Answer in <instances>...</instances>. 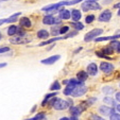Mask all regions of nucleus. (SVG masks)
Here are the masks:
<instances>
[{
    "mask_svg": "<svg viewBox=\"0 0 120 120\" xmlns=\"http://www.w3.org/2000/svg\"><path fill=\"white\" fill-rule=\"evenodd\" d=\"M52 106L56 111H63V109H66L67 107L72 106V100L69 99L66 101V100H63V99H56Z\"/></svg>",
    "mask_w": 120,
    "mask_h": 120,
    "instance_id": "obj_1",
    "label": "nucleus"
},
{
    "mask_svg": "<svg viewBox=\"0 0 120 120\" xmlns=\"http://www.w3.org/2000/svg\"><path fill=\"white\" fill-rule=\"evenodd\" d=\"M69 31V28L67 27V26H64V27H62L61 29H60V34H65L66 32Z\"/></svg>",
    "mask_w": 120,
    "mask_h": 120,
    "instance_id": "obj_33",
    "label": "nucleus"
},
{
    "mask_svg": "<svg viewBox=\"0 0 120 120\" xmlns=\"http://www.w3.org/2000/svg\"><path fill=\"white\" fill-rule=\"evenodd\" d=\"M91 120H105L98 115H91Z\"/></svg>",
    "mask_w": 120,
    "mask_h": 120,
    "instance_id": "obj_36",
    "label": "nucleus"
},
{
    "mask_svg": "<svg viewBox=\"0 0 120 120\" xmlns=\"http://www.w3.org/2000/svg\"><path fill=\"white\" fill-rule=\"evenodd\" d=\"M7 66V63H0V68H3Z\"/></svg>",
    "mask_w": 120,
    "mask_h": 120,
    "instance_id": "obj_39",
    "label": "nucleus"
},
{
    "mask_svg": "<svg viewBox=\"0 0 120 120\" xmlns=\"http://www.w3.org/2000/svg\"><path fill=\"white\" fill-rule=\"evenodd\" d=\"M100 69H101L103 72H105V73H111L112 71H114L115 67H114V65L113 64H111V63L102 62V63L100 64Z\"/></svg>",
    "mask_w": 120,
    "mask_h": 120,
    "instance_id": "obj_6",
    "label": "nucleus"
},
{
    "mask_svg": "<svg viewBox=\"0 0 120 120\" xmlns=\"http://www.w3.org/2000/svg\"><path fill=\"white\" fill-rule=\"evenodd\" d=\"M71 26H72V27H75V30H83V28H84V26H83V23H81V22H79V21H78V22H72L71 23Z\"/></svg>",
    "mask_w": 120,
    "mask_h": 120,
    "instance_id": "obj_31",
    "label": "nucleus"
},
{
    "mask_svg": "<svg viewBox=\"0 0 120 120\" xmlns=\"http://www.w3.org/2000/svg\"><path fill=\"white\" fill-rule=\"evenodd\" d=\"M82 9L85 12L87 11H95V10H101V5L98 4L96 1H90V0H87L85 2L82 3Z\"/></svg>",
    "mask_w": 120,
    "mask_h": 120,
    "instance_id": "obj_2",
    "label": "nucleus"
},
{
    "mask_svg": "<svg viewBox=\"0 0 120 120\" xmlns=\"http://www.w3.org/2000/svg\"><path fill=\"white\" fill-rule=\"evenodd\" d=\"M111 18H112V12L109 11V10H105V11H103L99 15V20L100 21H104V22H106V21L111 20Z\"/></svg>",
    "mask_w": 120,
    "mask_h": 120,
    "instance_id": "obj_7",
    "label": "nucleus"
},
{
    "mask_svg": "<svg viewBox=\"0 0 120 120\" xmlns=\"http://www.w3.org/2000/svg\"><path fill=\"white\" fill-rule=\"evenodd\" d=\"M87 78H88V75H87L86 71L81 70V71H79V72L77 73V80L79 82H81V83H83V82L86 81Z\"/></svg>",
    "mask_w": 120,
    "mask_h": 120,
    "instance_id": "obj_11",
    "label": "nucleus"
},
{
    "mask_svg": "<svg viewBox=\"0 0 120 120\" xmlns=\"http://www.w3.org/2000/svg\"><path fill=\"white\" fill-rule=\"evenodd\" d=\"M99 112L102 114V115H104V116H111V115H113V114L115 113V109H112V107H109V106L103 105V106H100Z\"/></svg>",
    "mask_w": 120,
    "mask_h": 120,
    "instance_id": "obj_10",
    "label": "nucleus"
},
{
    "mask_svg": "<svg viewBox=\"0 0 120 120\" xmlns=\"http://www.w3.org/2000/svg\"><path fill=\"white\" fill-rule=\"evenodd\" d=\"M102 32H103V30L102 29H94V30H91V31H89L88 33L84 36V41H93V39H96L97 38V36L101 35Z\"/></svg>",
    "mask_w": 120,
    "mask_h": 120,
    "instance_id": "obj_4",
    "label": "nucleus"
},
{
    "mask_svg": "<svg viewBox=\"0 0 120 120\" xmlns=\"http://www.w3.org/2000/svg\"><path fill=\"white\" fill-rule=\"evenodd\" d=\"M116 111H117L118 113H120V105H117V106H116Z\"/></svg>",
    "mask_w": 120,
    "mask_h": 120,
    "instance_id": "obj_40",
    "label": "nucleus"
},
{
    "mask_svg": "<svg viewBox=\"0 0 120 120\" xmlns=\"http://www.w3.org/2000/svg\"><path fill=\"white\" fill-rule=\"evenodd\" d=\"M113 51H114V50L112 49L111 47H106V48H103V49L101 50V53H102V54H104V55H106V56H109V54H112V53H113Z\"/></svg>",
    "mask_w": 120,
    "mask_h": 120,
    "instance_id": "obj_26",
    "label": "nucleus"
},
{
    "mask_svg": "<svg viewBox=\"0 0 120 120\" xmlns=\"http://www.w3.org/2000/svg\"><path fill=\"white\" fill-rule=\"evenodd\" d=\"M60 59H61V55H52V56L48 57V59H45V60H43V61H41V63L45 64V65H52L55 62L59 61Z\"/></svg>",
    "mask_w": 120,
    "mask_h": 120,
    "instance_id": "obj_8",
    "label": "nucleus"
},
{
    "mask_svg": "<svg viewBox=\"0 0 120 120\" xmlns=\"http://www.w3.org/2000/svg\"><path fill=\"white\" fill-rule=\"evenodd\" d=\"M20 15V13H16L14 14V15H12L11 17H9V18L5 19V22H14V21L17 20V17Z\"/></svg>",
    "mask_w": 120,
    "mask_h": 120,
    "instance_id": "obj_28",
    "label": "nucleus"
},
{
    "mask_svg": "<svg viewBox=\"0 0 120 120\" xmlns=\"http://www.w3.org/2000/svg\"><path fill=\"white\" fill-rule=\"evenodd\" d=\"M109 117H111V120H120V115L119 114L114 113L113 115H111Z\"/></svg>",
    "mask_w": 120,
    "mask_h": 120,
    "instance_id": "obj_34",
    "label": "nucleus"
},
{
    "mask_svg": "<svg viewBox=\"0 0 120 120\" xmlns=\"http://www.w3.org/2000/svg\"><path fill=\"white\" fill-rule=\"evenodd\" d=\"M119 7H120V3H118V4L115 5V8H119Z\"/></svg>",
    "mask_w": 120,
    "mask_h": 120,
    "instance_id": "obj_43",
    "label": "nucleus"
},
{
    "mask_svg": "<svg viewBox=\"0 0 120 120\" xmlns=\"http://www.w3.org/2000/svg\"><path fill=\"white\" fill-rule=\"evenodd\" d=\"M116 99L120 102V93H116Z\"/></svg>",
    "mask_w": 120,
    "mask_h": 120,
    "instance_id": "obj_38",
    "label": "nucleus"
},
{
    "mask_svg": "<svg viewBox=\"0 0 120 120\" xmlns=\"http://www.w3.org/2000/svg\"><path fill=\"white\" fill-rule=\"evenodd\" d=\"M11 41L12 44H16V45H25V44H28L31 41V38L30 37H27L25 36H15L13 38H11Z\"/></svg>",
    "mask_w": 120,
    "mask_h": 120,
    "instance_id": "obj_5",
    "label": "nucleus"
},
{
    "mask_svg": "<svg viewBox=\"0 0 120 120\" xmlns=\"http://www.w3.org/2000/svg\"><path fill=\"white\" fill-rule=\"evenodd\" d=\"M37 37L38 38H48L49 37V32L46 31V30H39L38 32H37Z\"/></svg>",
    "mask_w": 120,
    "mask_h": 120,
    "instance_id": "obj_19",
    "label": "nucleus"
},
{
    "mask_svg": "<svg viewBox=\"0 0 120 120\" xmlns=\"http://www.w3.org/2000/svg\"><path fill=\"white\" fill-rule=\"evenodd\" d=\"M77 34H78V31H73V32H70V33H68L67 35H65V36H66V38H68V37L75 36V35H77Z\"/></svg>",
    "mask_w": 120,
    "mask_h": 120,
    "instance_id": "obj_35",
    "label": "nucleus"
},
{
    "mask_svg": "<svg viewBox=\"0 0 120 120\" xmlns=\"http://www.w3.org/2000/svg\"><path fill=\"white\" fill-rule=\"evenodd\" d=\"M71 17H72V19H73V21L75 22H78V21L81 19V12L79 11V10H72L71 11Z\"/></svg>",
    "mask_w": 120,
    "mask_h": 120,
    "instance_id": "obj_16",
    "label": "nucleus"
},
{
    "mask_svg": "<svg viewBox=\"0 0 120 120\" xmlns=\"http://www.w3.org/2000/svg\"><path fill=\"white\" fill-rule=\"evenodd\" d=\"M20 26L23 28H30L31 27V21L28 17H22L20 19Z\"/></svg>",
    "mask_w": 120,
    "mask_h": 120,
    "instance_id": "obj_18",
    "label": "nucleus"
},
{
    "mask_svg": "<svg viewBox=\"0 0 120 120\" xmlns=\"http://www.w3.org/2000/svg\"><path fill=\"white\" fill-rule=\"evenodd\" d=\"M1 36H2V35H1V33H0V39H1Z\"/></svg>",
    "mask_w": 120,
    "mask_h": 120,
    "instance_id": "obj_45",
    "label": "nucleus"
},
{
    "mask_svg": "<svg viewBox=\"0 0 120 120\" xmlns=\"http://www.w3.org/2000/svg\"><path fill=\"white\" fill-rule=\"evenodd\" d=\"M103 101H104L105 104H109L111 106H115L116 105V101L114 99H112L111 97H105Z\"/></svg>",
    "mask_w": 120,
    "mask_h": 120,
    "instance_id": "obj_25",
    "label": "nucleus"
},
{
    "mask_svg": "<svg viewBox=\"0 0 120 120\" xmlns=\"http://www.w3.org/2000/svg\"><path fill=\"white\" fill-rule=\"evenodd\" d=\"M83 1V0H66V1H61V5H72V4H75V3H79Z\"/></svg>",
    "mask_w": 120,
    "mask_h": 120,
    "instance_id": "obj_20",
    "label": "nucleus"
},
{
    "mask_svg": "<svg viewBox=\"0 0 120 120\" xmlns=\"http://www.w3.org/2000/svg\"><path fill=\"white\" fill-rule=\"evenodd\" d=\"M82 111H83V109H82L80 105H79V106H71L70 109H69L70 114L72 116H75V117H78V116L82 113Z\"/></svg>",
    "mask_w": 120,
    "mask_h": 120,
    "instance_id": "obj_13",
    "label": "nucleus"
},
{
    "mask_svg": "<svg viewBox=\"0 0 120 120\" xmlns=\"http://www.w3.org/2000/svg\"><path fill=\"white\" fill-rule=\"evenodd\" d=\"M109 47H111L113 50H115V51H117L118 52V50H119V48H120V41H112L111 44H109Z\"/></svg>",
    "mask_w": 120,
    "mask_h": 120,
    "instance_id": "obj_24",
    "label": "nucleus"
},
{
    "mask_svg": "<svg viewBox=\"0 0 120 120\" xmlns=\"http://www.w3.org/2000/svg\"><path fill=\"white\" fill-rule=\"evenodd\" d=\"M10 51V48L9 47H2L0 48V53H4V52H8Z\"/></svg>",
    "mask_w": 120,
    "mask_h": 120,
    "instance_id": "obj_37",
    "label": "nucleus"
},
{
    "mask_svg": "<svg viewBox=\"0 0 120 120\" xmlns=\"http://www.w3.org/2000/svg\"><path fill=\"white\" fill-rule=\"evenodd\" d=\"M2 1H7V0H2Z\"/></svg>",
    "mask_w": 120,
    "mask_h": 120,
    "instance_id": "obj_47",
    "label": "nucleus"
},
{
    "mask_svg": "<svg viewBox=\"0 0 120 120\" xmlns=\"http://www.w3.org/2000/svg\"><path fill=\"white\" fill-rule=\"evenodd\" d=\"M90 1H97V0H90Z\"/></svg>",
    "mask_w": 120,
    "mask_h": 120,
    "instance_id": "obj_46",
    "label": "nucleus"
},
{
    "mask_svg": "<svg viewBox=\"0 0 120 120\" xmlns=\"http://www.w3.org/2000/svg\"><path fill=\"white\" fill-rule=\"evenodd\" d=\"M70 12L68 10H61V13H60V18L64 19V20H68L70 18Z\"/></svg>",
    "mask_w": 120,
    "mask_h": 120,
    "instance_id": "obj_17",
    "label": "nucleus"
},
{
    "mask_svg": "<svg viewBox=\"0 0 120 120\" xmlns=\"http://www.w3.org/2000/svg\"><path fill=\"white\" fill-rule=\"evenodd\" d=\"M102 91L104 94H106V95H112V94L114 93V88H112V87H109V86H105V87H103L102 88Z\"/></svg>",
    "mask_w": 120,
    "mask_h": 120,
    "instance_id": "obj_29",
    "label": "nucleus"
},
{
    "mask_svg": "<svg viewBox=\"0 0 120 120\" xmlns=\"http://www.w3.org/2000/svg\"><path fill=\"white\" fill-rule=\"evenodd\" d=\"M75 85H72V84H68L67 86H66V88L64 89V94H65L66 96H69L71 95V93H72V90L75 89Z\"/></svg>",
    "mask_w": 120,
    "mask_h": 120,
    "instance_id": "obj_21",
    "label": "nucleus"
},
{
    "mask_svg": "<svg viewBox=\"0 0 120 120\" xmlns=\"http://www.w3.org/2000/svg\"><path fill=\"white\" fill-rule=\"evenodd\" d=\"M64 38H66V36H57V37H53V38H51V39H48V41H43V43H41L38 46H39V47H41V46L50 45V44L54 43V41H60V39H64Z\"/></svg>",
    "mask_w": 120,
    "mask_h": 120,
    "instance_id": "obj_15",
    "label": "nucleus"
},
{
    "mask_svg": "<svg viewBox=\"0 0 120 120\" xmlns=\"http://www.w3.org/2000/svg\"><path fill=\"white\" fill-rule=\"evenodd\" d=\"M17 33V27L14 25L10 26L9 29H8V35H10V36H13V35H15V34Z\"/></svg>",
    "mask_w": 120,
    "mask_h": 120,
    "instance_id": "obj_22",
    "label": "nucleus"
},
{
    "mask_svg": "<svg viewBox=\"0 0 120 120\" xmlns=\"http://www.w3.org/2000/svg\"><path fill=\"white\" fill-rule=\"evenodd\" d=\"M95 19V15H88L86 16V18H85V22L86 23H91Z\"/></svg>",
    "mask_w": 120,
    "mask_h": 120,
    "instance_id": "obj_32",
    "label": "nucleus"
},
{
    "mask_svg": "<svg viewBox=\"0 0 120 120\" xmlns=\"http://www.w3.org/2000/svg\"><path fill=\"white\" fill-rule=\"evenodd\" d=\"M86 72H87V75H97V73H98V67H97V65H96L95 63H90L88 66H87V68H86Z\"/></svg>",
    "mask_w": 120,
    "mask_h": 120,
    "instance_id": "obj_9",
    "label": "nucleus"
},
{
    "mask_svg": "<svg viewBox=\"0 0 120 120\" xmlns=\"http://www.w3.org/2000/svg\"><path fill=\"white\" fill-rule=\"evenodd\" d=\"M60 120H70V119H69L68 117H63V118H61Z\"/></svg>",
    "mask_w": 120,
    "mask_h": 120,
    "instance_id": "obj_41",
    "label": "nucleus"
},
{
    "mask_svg": "<svg viewBox=\"0 0 120 120\" xmlns=\"http://www.w3.org/2000/svg\"><path fill=\"white\" fill-rule=\"evenodd\" d=\"M55 96H56V93H51V94H48V95H46L44 101L41 102V105H46L48 103V101H49L50 99H52L53 97H55Z\"/></svg>",
    "mask_w": 120,
    "mask_h": 120,
    "instance_id": "obj_23",
    "label": "nucleus"
},
{
    "mask_svg": "<svg viewBox=\"0 0 120 120\" xmlns=\"http://www.w3.org/2000/svg\"><path fill=\"white\" fill-rule=\"evenodd\" d=\"M61 89V83L59 81H55L54 83L50 86V90H60Z\"/></svg>",
    "mask_w": 120,
    "mask_h": 120,
    "instance_id": "obj_27",
    "label": "nucleus"
},
{
    "mask_svg": "<svg viewBox=\"0 0 120 120\" xmlns=\"http://www.w3.org/2000/svg\"><path fill=\"white\" fill-rule=\"evenodd\" d=\"M43 22L45 23V25H49V26L55 25V18L52 15H47L43 18Z\"/></svg>",
    "mask_w": 120,
    "mask_h": 120,
    "instance_id": "obj_12",
    "label": "nucleus"
},
{
    "mask_svg": "<svg viewBox=\"0 0 120 120\" xmlns=\"http://www.w3.org/2000/svg\"><path fill=\"white\" fill-rule=\"evenodd\" d=\"M118 15L120 16V9H119V11H118Z\"/></svg>",
    "mask_w": 120,
    "mask_h": 120,
    "instance_id": "obj_44",
    "label": "nucleus"
},
{
    "mask_svg": "<svg viewBox=\"0 0 120 120\" xmlns=\"http://www.w3.org/2000/svg\"><path fill=\"white\" fill-rule=\"evenodd\" d=\"M120 37V33L119 34H115V35H113V36H105V37H97V38L95 39L96 41H114V39L116 38H119Z\"/></svg>",
    "mask_w": 120,
    "mask_h": 120,
    "instance_id": "obj_14",
    "label": "nucleus"
},
{
    "mask_svg": "<svg viewBox=\"0 0 120 120\" xmlns=\"http://www.w3.org/2000/svg\"><path fill=\"white\" fill-rule=\"evenodd\" d=\"M43 119H45V114L39 113V114H37L36 116H34L33 118H31V119H27V120H43Z\"/></svg>",
    "mask_w": 120,
    "mask_h": 120,
    "instance_id": "obj_30",
    "label": "nucleus"
},
{
    "mask_svg": "<svg viewBox=\"0 0 120 120\" xmlns=\"http://www.w3.org/2000/svg\"><path fill=\"white\" fill-rule=\"evenodd\" d=\"M5 22V19H1V20H0V26L2 25V23H4Z\"/></svg>",
    "mask_w": 120,
    "mask_h": 120,
    "instance_id": "obj_42",
    "label": "nucleus"
},
{
    "mask_svg": "<svg viewBox=\"0 0 120 120\" xmlns=\"http://www.w3.org/2000/svg\"><path fill=\"white\" fill-rule=\"evenodd\" d=\"M87 90H88V88L82 83L75 87V89H73L72 93H71V96H72V97H81V96L85 95Z\"/></svg>",
    "mask_w": 120,
    "mask_h": 120,
    "instance_id": "obj_3",
    "label": "nucleus"
}]
</instances>
